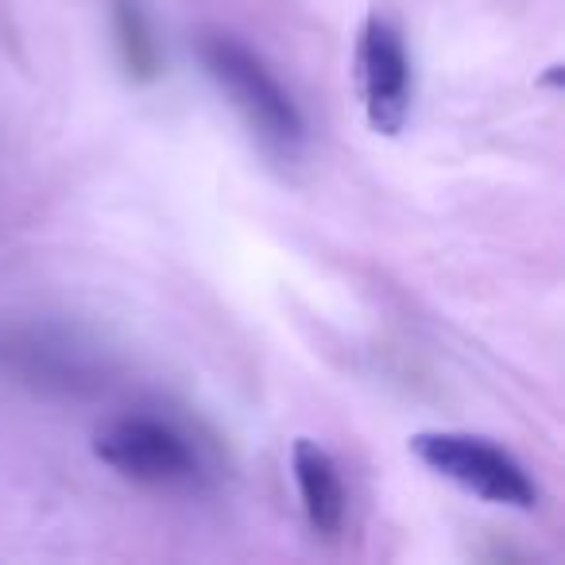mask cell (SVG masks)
<instances>
[{"mask_svg": "<svg viewBox=\"0 0 565 565\" xmlns=\"http://www.w3.org/2000/svg\"><path fill=\"white\" fill-rule=\"evenodd\" d=\"M353 82L356 97H361L364 120L376 136H395L411 125V109H415V71H411V55L403 32L387 17L372 12L361 24L353 51Z\"/></svg>", "mask_w": 565, "mask_h": 565, "instance_id": "cell-5", "label": "cell"}, {"mask_svg": "<svg viewBox=\"0 0 565 565\" xmlns=\"http://www.w3.org/2000/svg\"><path fill=\"white\" fill-rule=\"evenodd\" d=\"M291 472H295V488H299V503L307 523L315 526V534L322 539H338L345 531V511H349V495H345V480L341 469L333 461V454L326 446H318L315 438H299L291 449Z\"/></svg>", "mask_w": 565, "mask_h": 565, "instance_id": "cell-6", "label": "cell"}, {"mask_svg": "<svg viewBox=\"0 0 565 565\" xmlns=\"http://www.w3.org/2000/svg\"><path fill=\"white\" fill-rule=\"evenodd\" d=\"M411 454L461 492L477 495L495 508L534 511L542 500L539 484L511 449L495 446L492 438L465 430H423L411 438Z\"/></svg>", "mask_w": 565, "mask_h": 565, "instance_id": "cell-3", "label": "cell"}, {"mask_svg": "<svg viewBox=\"0 0 565 565\" xmlns=\"http://www.w3.org/2000/svg\"><path fill=\"white\" fill-rule=\"evenodd\" d=\"M113 35H117L120 63L132 82L159 78V43L148 24L140 0H113Z\"/></svg>", "mask_w": 565, "mask_h": 565, "instance_id": "cell-7", "label": "cell"}, {"mask_svg": "<svg viewBox=\"0 0 565 565\" xmlns=\"http://www.w3.org/2000/svg\"><path fill=\"white\" fill-rule=\"evenodd\" d=\"M0 376L35 392L82 395L102 384L105 364L97 345L71 330L43 322H0Z\"/></svg>", "mask_w": 565, "mask_h": 565, "instance_id": "cell-4", "label": "cell"}, {"mask_svg": "<svg viewBox=\"0 0 565 565\" xmlns=\"http://www.w3.org/2000/svg\"><path fill=\"white\" fill-rule=\"evenodd\" d=\"M89 449L117 477L143 488H159V492L198 488V480L205 477L198 441L179 423L148 415V411H128V415L105 418L94 430Z\"/></svg>", "mask_w": 565, "mask_h": 565, "instance_id": "cell-2", "label": "cell"}, {"mask_svg": "<svg viewBox=\"0 0 565 565\" xmlns=\"http://www.w3.org/2000/svg\"><path fill=\"white\" fill-rule=\"evenodd\" d=\"M198 58H202L210 82L221 89L233 113L244 120L252 136L267 151L295 156L307 140V120H302L295 97L287 94L275 71L236 35L205 32L198 35Z\"/></svg>", "mask_w": 565, "mask_h": 565, "instance_id": "cell-1", "label": "cell"}]
</instances>
